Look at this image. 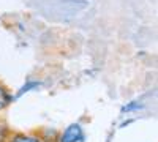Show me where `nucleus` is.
Masks as SVG:
<instances>
[{
  "label": "nucleus",
  "mask_w": 158,
  "mask_h": 142,
  "mask_svg": "<svg viewBox=\"0 0 158 142\" xmlns=\"http://www.w3.org/2000/svg\"><path fill=\"white\" fill-rule=\"evenodd\" d=\"M82 139V128L79 123H71L60 134V142H77Z\"/></svg>",
  "instance_id": "1"
},
{
  "label": "nucleus",
  "mask_w": 158,
  "mask_h": 142,
  "mask_svg": "<svg viewBox=\"0 0 158 142\" xmlns=\"http://www.w3.org/2000/svg\"><path fill=\"white\" fill-rule=\"evenodd\" d=\"M10 142H43L36 136H30V134H16L13 136Z\"/></svg>",
  "instance_id": "2"
},
{
  "label": "nucleus",
  "mask_w": 158,
  "mask_h": 142,
  "mask_svg": "<svg viewBox=\"0 0 158 142\" xmlns=\"http://www.w3.org/2000/svg\"><path fill=\"white\" fill-rule=\"evenodd\" d=\"M13 98L10 96V93L6 92V88L0 84V111L2 109H5L8 104H10V101H11Z\"/></svg>",
  "instance_id": "3"
}]
</instances>
